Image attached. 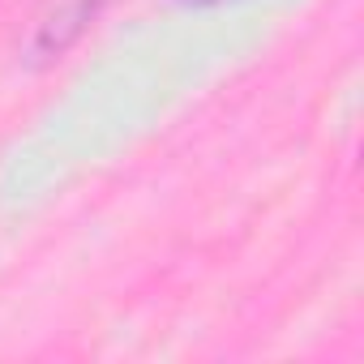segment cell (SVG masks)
I'll return each mask as SVG.
<instances>
[{
    "label": "cell",
    "mask_w": 364,
    "mask_h": 364,
    "mask_svg": "<svg viewBox=\"0 0 364 364\" xmlns=\"http://www.w3.org/2000/svg\"><path fill=\"white\" fill-rule=\"evenodd\" d=\"M180 9H215V5H228V0H176Z\"/></svg>",
    "instance_id": "7a4b0ae2"
},
{
    "label": "cell",
    "mask_w": 364,
    "mask_h": 364,
    "mask_svg": "<svg viewBox=\"0 0 364 364\" xmlns=\"http://www.w3.org/2000/svg\"><path fill=\"white\" fill-rule=\"evenodd\" d=\"M107 9V0H35L31 14V39L26 56L31 65H52L60 60Z\"/></svg>",
    "instance_id": "6da1fadb"
}]
</instances>
